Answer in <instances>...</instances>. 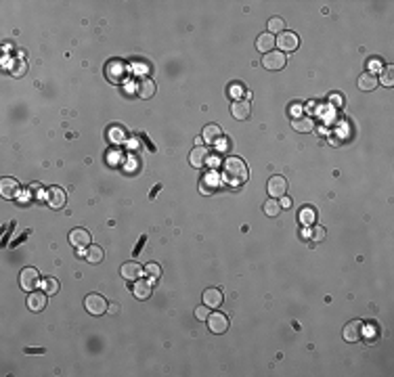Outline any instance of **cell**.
Returning a JSON list of instances; mask_svg holds the SVG:
<instances>
[{"label": "cell", "mask_w": 394, "mask_h": 377, "mask_svg": "<svg viewBox=\"0 0 394 377\" xmlns=\"http://www.w3.org/2000/svg\"><path fill=\"white\" fill-rule=\"evenodd\" d=\"M120 273L126 281H136V279H140V275H143V269H140L138 262H126V264H122Z\"/></svg>", "instance_id": "16"}, {"label": "cell", "mask_w": 394, "mask_h": 377, "mask_svg": "<svg viewBox=\"0 0 394 377\" xmlns=\"http://www.w3.org/2000/svg\"><path fill=\"white\" fill-rule=\"evenodd\" d=\"M363 333H365V323L363 321H350L348 325L344 327V340L346 342H350V344H354V342H359L361 337H363Z\"/></svg>", "instance_id": "6"}, {"label": "cell", "mask_w": 394, "mask_h": 377, "mask_svg": "<svg viewBox=\"0 0 394 377\" xmlns=\"http://www.w3.org/2000/svg\"><path fill=\"white\" fill-rule=\"evenodd\" d=\"M262 210H264V214H266V216L275 218V216H279V212H281V206H279V201H277V199H273V197H271L269 201H264Z\"/></svg>", "instance_id": "26"}, {"label": "cell", "mask_w": 394, "mask_h": 377, "mask_svg": "<svg viewBox=\"0 0 394 377\" xmlns=\"http://www.w3.org/2000/svg\"><path fill=\"white\" fill-rule=\"evenodd\" d=\"M138 97L140 99H151L153 94H155V84L149 80V78H143V80L138 82Z\"/></svg>", "instance_id": "21"}, {"label": "cell", "mask_w": 394, "mask_h": 377, "mask_svg": "<svg viewBox=\"0 0 394 377\" xmlns=\"http://www.w3.org/2000/svg\"><path fill=\"white\" fill-rule=\"evenodd\" d=\"M298 44H300V38H298L294 31H281L277 36V46L279 51L285 55V53H294L298 49Z\"/></svg>", "instance_id": "4"}, {"label": "cell", "mask_w": 394, "mask_h": 377, "mask_svg": "<svg viewBox=\"0 0 394 377\" xmlns=\"http://www.w3.org/2000/svg\"><path fill=\"white\" fill-rule=\"evenodd\" d=\"M223 176L229 184L239 186L247 180L249 172H247V166H245L243 160H239V157H227L225 166H223Z\"/></svg>", "instance_id": "1"}, {"label": "cell", "mask_w": 394, "mask_h": 377, "mask_svg": "<svg viewBox=\"0 0 394 377\" xmlns=\"http://www.w3.org/2000/svg\"><path fill=\"white\" fill-rule=\"evenodd\" d=\"M208 329L212 333L220 335V333H227V329H229V319L225 317L223 312H212L210 317H208Z\"/></svg>", "instance_id": "7"}, {"label": "cell", "mask_w": 394, "mask_h": 377, "mask_svg": "<svg viewBox=\"0 0 394 377\" xmlns=\"http://www.w3.org/2000/svg\"><path fill=\"white\" fill-rule=\"evenodd\" d=\"M380 80H382L384 86H392V84H394V67H392V65H386V67L382 69Z\"/></svg>", "instance_id": "29"}, {"label": "cell", "mask_w": 394, "mask_h": 377, "mask_svg": "<svg viewBox=\"0 0 394 377\" xmlns=\"http://www.w3.org/2000/svg\"><path fill=\"white\" fill-rule=\"evenodd\" d=\"M132 293L136 300H147L151 295V283L147 279H136L134 281V287H132Z\"/></svg>", "instance_id": "17"}, {"label": "cell", "mask_w": 394, "mask_h": 377, "mask_svg": "<svg viewBox=\"0 0 394 377\" xmlns=\"http://www.w3.org/2000/svg\"><path fill=\"white\" fill-rule=\"evenodd\" d=\"M275 46H277V38L273 36V34H260L258 38H256V49L262 53V55H266V53H271V51H275Z\"/></svg>", "instance_id": "14"}, {"label": "cell", "mask_w": 394, "mask_h": 377, "mask_svg": "<svg viewBox=\"0 0 394 377\" xmlns=\"http://www.w3.org/2000/svg\"><path fill=\"white\" fill-rule=\"evenodd\" d=\"M283 27H285V21H283L281 17H273L269 21V34H281V31H285Z\"/></svg>", "instance_id": "30"}, {"label": "cell", "mask_w": 394, "mask_h": 377, "mask_svg": "<svg viewBox=\"0 0 394 377\" xmlns=\"http://www.w3.org/2000/svg\"><path fill=\"white\" fill-rule=\"evenodd\" d=\"M195 317H197V321H208V317H210V306H197L195 308Z\"/></svg>", "instance_id": "32"}, {"label": "cell", "mask_w": 394, "mask_h": 377, "mask_svg": "<svg viewBox=\"0 0 394 377\" xmlns=\"http://www.w3.org/2000/svg\"><path fill=\"white\" fill-rule=\"evenodd\" d=\"M107 310H109V312H112V314H114V312H118V310H120V308H118V304H112V306H109V308H107Z\"/></svg>", "instance_id": "38"}, {"label": "cell", "mask_w": 394, "mask_h": 377, "mask_svg": "<svg viewBox=\"0 0 394 377\" xmlns=\"http://www.w3.org/2000/svg\"><path fill=\"white\" fill-rule=\"evenodd\" d=\"M84 258H86V260L90 262V264H99V262L103 260V249H101L99 245H90Z\"/></svg>", "instance_id": "25"}, {"label": "cell", "mask_w": 394, "mask_h": 377, "mask_svg": "<svg viewBox=\"0 0 394 377\" xmlns=\"http://www.w3.org/2000/svg\"><path fill=\"white\" fill-rule=\"evenodd\" d=\"M329 101H334V103L342 105V97H340V94H332V97H329Z\"/></svg>", "instance_id": "37"}, {"label": "cell", "mask_w": 394, "mask_h": 377, "mask_svg": "<svg viewBox=\"0 0 394 377\" xmlns=\"http://www.w3.org/2000/svg\"><path fill=\"white\" fill-rule=\"evenodd\" d=\"M90 233L84 231V229H74L69 233V243L76 247V249H82V247H90Z\"/></svg>", "instance_id": "9"}, {"label": "cell", "mask_w": 394, "mask_h": 377, "mask_svg": "<svg viewBox=\"0 0 394 377\" xmlns=\"http://www.w3.org/2000/svg\"><path fill=\"white\" fill-rule=\"evenodd\" d=\"M298 218H300V222L304 227H312L314 220H317V212H314L312 208H302L300 214H298Z\"/></svg>", "instance_id": "24"}, {"label": "cell", "mask_w": 394, "mask_h": 377, "mask_svg": "<svg viewBox=\"0 0 394 377\" xmlns=\"http://www.w3.org/2000/svg\"><path fill=\"white\" fill-rule=\"evenodd\" d=\"M42 289L49 293V295H55V293L59 291V281H57L55 277H46V279L42 281Z\"/></svg>", "instance_id": "28"}, {"label": "cell", "mask_w": 394, "mask_h": 377, "mask_svg": "<svg viewBox=\"0 0 394 377\" xmlns=\"http://www.w3.org/2000/svg\"><path fill=\"white\" fill-rule=\"evenodd\" d=\"M201 138L206 140V143L214 145V143H218V140L223 138V130H220V126H216V124H208L206 128H203V132H201Z\"/></svg>", "instance_id": "19"}, {"label": "cell", "mask_w": 394, "mask_h": 377, "mask_svg": "<svg viewBox=\"0 0 394 377\" xmlns=\"http://www.w3.org/2000/svg\"><path fill=\"white\" fill-rule=\"evenodd\" d=\"M84 306H86V310H88L90 314H94V317H101V314H105L107 308H109V304L105 302V297L99 295V293H90V295H86Z\"/></svg>", "instance_id": "3"}, {"label": "cell", "mask_w": 394, "mask_h": 377, "mask_svg": "<svg viewBox=\"0 0 394 377\" xmlns=\"http://www.w3.org/2000/svg\"><path fill=\"white\" fill-rule=\"evenodd\" d=\"M203 304L210 306V308H218V306H223V291L220 289H206L203 291Z\"/></svg>", "instance_id": "18"}, {"label": "cell", "mask_w": 394, "mask_h": 377, "mask_svg": "<svg viewBox=\"0 0 394 377\" xmlns=\"http://www.w3.org/2000/svg\"><path fill=\"white\" fill-rule=\"evenodd\" d=\"M46 291H29L27 295V308L31 312H40L44 306H46Z\"/></svg>", "instance_id": "13"}, {"label": "cell", "mask_w": 394, "mask_h": 377, "mask_svg": "<svg viewBox=\"0 0 394 377\" xmlns=\"http://www.w3.org/2000/svg\"><path fill=\"white\" fill-rule=\"evenodd\" d=\"M266 191H269V195L273 199H281L283 195L288 193V180L283 178V176H271L269 178V184H266Z\"/></svg>", "instance_id": "5"}, {"label": "cell", "mask_w": 394, "mask_h": 377, "mask_svg": "<svg viewBox=\"0 0 394 377\" xmlns=\"http://www.w3.org/2000/svg\"><path fill=\"white\" fill-rule=\"evenodd\" d=\"M231 92L235 94V97H241V94H243V90H241L239 84H233V86H231Z\"/></svg>", "instance_id": "36"}, {"label": "cell", "mask_w": 394, "mask_h": 377, "mask_svg": "<svg viewBox=\"0 0 394 377\" xmlns=\"http://www.w3.org/2000/svg\"><path fill=\"white\" fill-rule=\"evenodd\" d=\"M46 201H49V206L53 210H61L65 206V193H63V188H59V186L49 188V191H46Z\"/></svg>", "instance_id": "11"}, {"label": "cell", "mask_w": 394, "mask_h": 377, "mask_svg": "<svg viewBox=\"0 0 394 377\" xmlns=\"http://www.w3.org/2000/svg\"><path fill=\"white\" fill-rule=\"evenodd\" d=\"M40 283V277H38V271L36 269H23L21 275H19V285L21 289L29 291V289H36Z\"/></svg>", "instance_id": "8"}, {"label": "cell", "mask_w": 394, "mask_h": 377, "mask_svg": "<svg viewBox=\"0 0 394 377\" xmlns=\"http://www.w3.org/2000/svg\"><path fill=\"white\" fill-rule=\"evenodd\" d=\"M292 128H294L296 132L308 134V132H312V130H314V122H312L310 118H306V116H302V118H294Z\"/></svg>", "instance_id": "20"}, {"label": "cell", "mask_w": 394, "mask_h": 377, "mask_svg": "<svg viewBox=\"0 0 394 377\" xmlns=\"http://www.w3.org/2000/svg\"><path fill=\"white\" fill-rule=\"evenodd\" d=\"M208 162H210V151L206 147H195L191 151V155H189V164L193 168H203Z\"/></svg>", "instance_id": "10"}, {"label": "cell", "mask_w": 394, "mask_h": 377, "mask_svg": "<svg viewBox=\"0 0 394 377\" xmlns=\"http://www.w3.org/2000/svg\"><path fill=\"white\" fill-rule=\"evenodd\" d=\"M310 239H314V241H323L325 239V229L323 227H319V224H312L310 227Z\"/></svg>", "instance_id": "31"}, {"label": "cell", "mask_w": 394, "mask_h": 377, "mask_svg": "<svg viewBox=\"0 0 394 377\" xmlns=\"http://www.w3.org/2000/svg\"><path fill=\"white\" fill-rule=\"evenodd\" d=\"M285 61H288V57L281 51H271V53H266L262 57V67L269 69V71H281L283 67H285Z\"/></svg>", "instance_id": "2"}, {"label": "cell", "mask_w": 394, "mask_h": 377, "mask_svg": "<svg viewBox=\"0 0 394 377\" xmlns=\"http://www.w3.org/2000/svg\"><path fill=\"white\" fill-rule=\"evenodd\" d=\"M107 134H109V140H112V143H124L126 140V130L122 128V126H112Z\"/></svg>", "instance_id": "27"}, {"label": "cell", "mask_w": 394, "mask_h": 377, "mask_svg": "<svg viewBox=\"0 0 394 377\" xmlns=\"http://www.w3.org/2000/svg\"><path fill=\"white\" fill-rule=\"evenodd\" d=\"M377 78L373 76V73H363L359 78V88L361 90H373V88H377Z\"/></svg>", "instance_id": "22"}, {"label": "cell", "mask_w": 394, "mask_h": 377, "mask_svg": "<svg viewBox=\"0 0 394 377\" xmlns=\"http://www.w3.org/2000/svg\"><path fill=\"white\" fill-rule=\"evenodd\" d=\"M0 195L5 199H15L19 195V182L15 178H3L0 180Z\"/></svg>", "instance_id": "12"}, {"label": "cell", "mask_w": 394, "mask_h": 377, "mask_svg": "<svg viewBox=\"0 0 394 377\" xmlns=\"http://www.w3.org/2000/svg\"><path fill=\"white\" fill-rule=\"evenodd\" d=\"M279 206H281L283 210H288V208H292V199H290L288 195H283V197L279 199Z\"/></svg>", "instance_id": "34"}, {"label": "cell", "mask_w": 394, "mask_h": 377, "mask_svg": "<svg viewBox=\"0 0 394 377\" xmlns=\"http://www.w3.org/2000/svg\"><path fill=\"white\" fill-rule=\"evenodd\" d=\"M145 273H147L151 279H157V277H160V273H162V269H160V264L151 262V264H147V266H145Z\"/></svg>", "instance_id": "33"}, {"label": "cell", "mask_w": 394, "mask_h": 377, "mask_svg": "<svg viewBox=\"0 0 394 377\" xmlns=\"http://www.w3.org/2000/svg\"><path fill=\"white\" fill-rule=\"evenodd\" d=\"M23 69H25V63H23V61H19V63H17V67H15V71H13V73H15V76H23Z\"/></svg>", "instance_id": "35"}, {"label": "cell", "mask_w": 394, "mask_h": 377, "mask_svg": "<svg viewBox=\"0 0 394 377\" xmlns=\"http://www.w3.org/2000/svg\"><path fill=\"white\" fill-rule=\"evenodd\" d=\"M231 114L235 120H247L249 114H252V107H249V101L245 99H239V101H235L231 105Z\"/></svg>", "instance_id": "15"}, {"label": "cell", "mask_w": 394, "mask_h": 377, "mask_svg": "<svg viewBox=\"0 0 394 377\" xmlns=\"http://www.w3.org/2000/svg\"><path fill=\"white\" fill-rule=\"evenodd\" d=\"M218 174H216V172H208V174L206 176H203V180H201V191L203 193H210L212 191V188H216L218 186Z\"/></svg>", "instance_id": "23"}]
</instances>
